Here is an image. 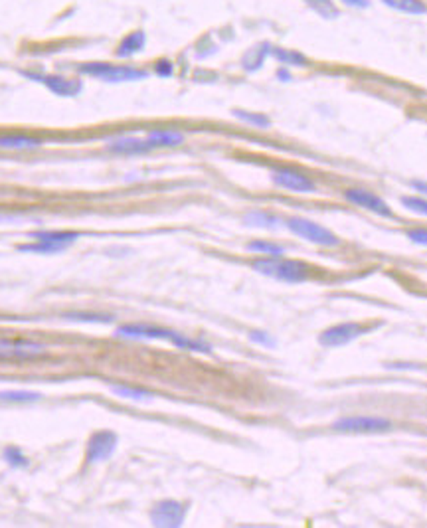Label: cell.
Here are the masks:
<instances>
[{
  "label": "cell",
  "mask_w": 427,
  "mask_h": 528,
  "mask_svg": "<svg viewBox=\"0 0 427 528\" xmlns=\"http://www.w3.org/2000/svg\"><path fill=\"white\" fill-rule=\"evenodd\" d=\"M253 269L261 275H267L271 279H277L283 283H301L309 279V267L301 262L281 259V257H267L253 262Z\"/></svg>",
  "instance_id": "cell-1"
},
{
  "label": "cell",
  "mask_w": 427,
  "mask_h": 528,
  "mask_svg": "<svg viewBox=\"0 0 427 528\" xmlns=\"http://www.w3.org/2000/svg\"><path fill=\"white\" fill-rule=\"evenodd\" d=\"M79 74L91 75L95 79L109 82V84H121V82H141L148 77V72L139 70L133 65H113L105 62H85L79 65Z\"/></svg>",
  "instance_id": "cell-2"
},
{
  "label": "cell",
  "mask_w": 427,
  "mask_h": 528,
  "mask_svg": "<svg viewBox=\"0 0 427 528\" xmlns=\"http://www.w3.org/2000/svg\"><path fill=\"white\" fill-rule=\"evenodd\" d=\"M285 226L291 230L295 236H299L307 242L317 243V245H324V247H336L340 245V240L338 236L333 233L331 230H326L321 224H314L307 218H289Z\"/></svg>",
  "instance_id": "cell-3"
},
{
  "label": "cell",
  "mask_w": 427,
  "mask_h": 528,
  "mask_svg": "<svg viewBox=\"0 0 427 528\" xmlns=\"http://www.w3.org/2000/svg\"><path fill=\"white\" fill-rule=\"evenodd\" d=\"M333 430L346 433H378L392 430V422L378 416H346L333 423Z\"/></svg>",
  "instance_id": "cell-4"
},
{
  "label": "cell",
  "mask_w": 427,
  "mask_h": 528,
  "mask_svg": "<svg viewBox=\"0 0 427 528\" xmlns=\"http://www.w3.org/2000/svg\"><path fill=\"white\" fill-rule=\"evenodd\" d=\"M186 518V507L178 501H160L151 510V522L158 528H178L182 527Z\"/></svg>",
  "instance_id": "cell-5"
},
{
  "label": "cell",
  "mask_w": 427,
  "mask_h": 528,
  "mask_svg": "<svg viewBox=\"0 0 427 528\" xmlns=\"http://www.w3.org/2000/svg\"><path fill=\"white\" fill-rule=\"evenodd\" d=\"M366 333V328L358 323H340L334 327L326 328L323 335L319 337V342L326 349H338L344 345L355 342L356 338H360Z\"/></svg>",
  "instance_id": "cell-6"
},
{
  "label": "cell",
  "mask_w": 427,
  "mask_h": 528,
  "mask_svg": "<svg viewBox=\"0 0 427 528\" xmlns=\"http://www.w3.org/2000/svg\"><path fill=\"white\" fill-rule=\"evenodd\" d=\"M117 444H119V439L113 432H109V430L95 432L87 444V463H101L105 459H109L115 453Z\"/></svg>",
  "instance_id": "cell-7"
},
{
  "label": "cell",
  "mask_w": 427,
  "mask_h": 528,
  "mask_svg": "<svg viewBox=\"0 0 427 528\" xmlns=\"http://www.w3.org/2000/svg\"><path fill=\"white\" fill-rule=\"evenodd\" d=\"M32 82L44 84L52 94L60 97H75L82 94L84 85L79 79H68L63 75H50V74H24Z\"/></svg>",
  "instance_id": "cell-8"
},
{
  "label": "cell",
  "mask_w": 427,
  "mask_h": 528,
  "mask_svg": "<svg viewBox=\"0 0 427 528\" xmlns=\"http://www.w3.org/2000/svg\"><path fill=\"white\" fill-rule=\"evenodd\" d=\"M174 330L155 327V325H143V323H131L123 325L115 330V337L133 338V340H170Z\"/></svg>",
  "instance_id": "cell-9"
},
{
  "label": "cell",
  "mask_w": 427,
  "mask_h": 528,
  "mask_svg": "<svg viewBox=\"0 0 427 528\" xmlns=\"http://www.w3.org/2000/svg\"><path fill=\"white\" fill-rule=\"evenodd\" d=\"M271 180H273L277 186L285 188V191L301 192V194H311V192L317 191V186H314L313 180L309 179L307 174L297 172V170H289V169L273 170V172H271Z\"/></svg>",
  "instance_id": "cell-10"
},
{
  "label": "cell",
  "mask_w": 427,
  "mask_h": 528,
  "mask_svg": "<svg viewBox=\"0 0 427 528\" xmlns=\"http://www.w3.org/2000/svg\"><path fill=\"white\" fill-rule=\"evenodd\" d=\"M344 198L348 202H352L358 208H364V210L372 212V214H378V216H382V218H390V216H392L390 206H388L385 200H382L380 196H376L374 192L364 191V188H350V191L344 192Z\"/></svg>",
  "instance_id": "cell-11"
},
{
  "label": "cell",
  "mask_w": 427,
  "mask_h": 528,
  "mask_svg": "<svg viewBox=\"0 0 427 528\" xmlns=\"http://www.w3.org/2000/svg\"><path fill=\"white\" fill-rule=\"evenodd\" d=\"M46 352V347L32 340L0 338V359H36Z\"/></svg>",
  "instance_id": "cell-12"
},
{
  "label": "cell",
  "mask_w": 427,
  "mask_h": 528,
  "mask_svg": "<svg viewBox=\"0 0 427 528\" xmlns=\"http://www.w3.org/2000/svg\"><path fill=\"white\" fill-rule=\"evenodd\" d=\"M153 148L155 147L146 139L136 137H119L107 143V150L115 155H145Z\"/></svg>",
  "instance_id": "cell-13"
},
{
  "label": "cell",
  "mask_w": 427,
  "mask_h": 528,
  "mask_svg": "<svg viewBox=\"0 0 427 528\" xmlns=\"http://www.w3.org/2000/svg\"><path fill=\"white\" fill-rule=\"evenodd\" d=\"M28 238L36 240V242L48 243V245L56 247L58 252H62V250H65L68 245H72V243L75 242L77 238H79V233H75V232H50V230H42V232H32Z\"/></svg>",
  "instance_id": "cell-14"
},
{
  "label": "cell",
  "mask_w": 427,
  "mask_h": 528,
  "mask_svg": "<svg viewBox=\"0 0 427 528\" xmlns=\"http://www.w3.org/2000/svg\"><path fill=\"white\" fill-rule=\"evenodd\" d=\"M146 46V34L143 30H135V32H131L129 36H125L119 46H117V56L119 58H133L135 53L143 52Z\"/></svg>",
  "instance_id": "cell-15"
},
{
  "label": "cell",
  "mask_w": 427,
  "mask_h": 528,
  "mask_svg": "<svg viewBox=\"0 0 427 528\" xmlns=\"http://www.w3.org/2000/svg\"><path fill=\"white\" fill-rule=\"evenodd\" d=\"M146 141L153 145V147H178L184 143V135L180 131H174V129H157V131H151L146 135Z\"/></svg>",
  "instance_id": "cell-16"
},
{
  "label": "cell",
  "mask_w": 427,
  "mask_h": 528,
  "mask_svg": "<svg viewBox=\"0 0 427 528\" xmlns=\"http://www.w3.org/2000/svg\"><path fill=\"white\" fill-rule=\"evenodd\" d=\"M273 52V48H271L269 44H260V46H253L250 48V52L243 56V60H241V65H243V70L246 72H257L263 62H265V58Z\"/></svg>",
  "instance_id": "cell-17"
},
{
  "label": "cell",
  "mask_w": 427,
  "mask_h": 528,
  "mask_svg": "<svg viewBox=\"0 0 427 528\" xmlns=\"http://www.w3.org/2000/svg\"><path fill=\"white\" fill-rule=\"evenodd\" d=\"M42 147V141L24 135H8L0 137V148H12V150H32V148Z\"/></svg>",
  "instance_id": "cell-18"
},
{
  "label": "cell",
  "mask_w": 427,
  "mask_h": 528,
  "mask_svg": "<svg viewBox=\"0 0 427 528\" xmlns=\"http://www.w3.org/2000/svg\"><path fill=\"white\" fill-rule=\"evenodd\" d=\"M243 222L248 224V226H255V228H265V230H277V228L281 226V220H279V218H275V216H271L267 212L260 210L246 214Z\"/></svg>",
  "instance_id": "cell-19"
},
{
  "label": "cell",
  "mask_w": 427,
  "mask_h": 528,
  "mask_svg": "<svg viewBox=\"0 0 427 528\" xmlns=\"http://www.w3.org/2000/svg\"><path fill=\"white\" fill-rule=\"evenodd\" d=\"M170 342H172L177 349H182V350L204 352V354H210V352H212V347H210L208 342L198 340V338H188V337H184V335H180V333H174L172 338H170Z\"/></svg>",
  "instance_id": "cell-20"
},
{
  "label": "cell",
  "mask_w": 427,
  "mask_h": 528,
  "mask_svg": "<svg viewBox=\"0 0 427 528\" xmlns=\"http://www.w3.org/2000/svg\"><path fill=\"white\" fill-rule=\"evenodd\" d=\"M273 56L275 60L283 65H295V67H301V65H309V58L302 56L301 52H295V50H287V48H273Z\"/></svg>",
  "instance_id": "cell-21"
},
{
  "label": "cell",
  "mask_w": 427,
  "mask_h": 528,
  "mask_svg": "<svg viewBox=\"0 0 427 528\" xmlns=\"http://www.w3.org/2000/svg\"><path fill=\"white\" fill-rule=\"evenodd\" d=\"M385 6L394 8L397 12H406V14H414V16H419V14H426L427 6L421 2V0H382Z\"/></svg>",
  "instance_id": "cell-22"
},
{
  "label": "cell",
  "mask_w": 427,
  "mask_h": 528,
  "mask_svg": "<svg viewBox=\"0 0 427 528\" xmlns=\"http://www.w3.org/2000/svg\"><path fill=\"white\" fill-rule=\"evenodd\" d=\"M111 392L119 398H127V400H136L145 401L153 400V394L143 388H133V386H111Z\"/></svg>",
  "instance_id": "cell-23"
},
{
  "label": "cell",
  "mask_w": 427,
  "mask_h": 528,
  "mask_svg": "<svg viewBox=\"0 0 427 528\" xmlns=\"http://www.w3.org/2000/svg\"><path fill=\"white\" fill-rule=\"evenodd\" d=\"M234 117L240 119L243 123H248L251 127L255 129H269L271 121L267 115H261V113H251V111H243V109H236L234 111Z\"/></svg>",
  "instance_id": "cell-24"
},
{
  "label": "cell",
  "mask_w": 427,
  "mask_h": 528,
  "mask_svg": "<svg viewBox=\"0 0 427 528\" xmlns=\"http://www.w3.org/2000/svg\"><path fill=\"white\" fill-rule=\"evenodd\" d=\"M248 250L250 252H255V254H265L267 257H283L285 250L281 245L271 242H263V240H257V242L248 243Z\"/></svg>",
  "instance_id": "cell-25"
},
{
  "label": "cell",
  "mask_w": 427,
  "mask_h": 528,
  "mask_svg": "<svg viewBox=\"0 0 427 528\" xmlns=\"http://www.w3.org/2000/svg\"><path fill=\"white\" fill-rule=\"evenodd\" d=\"M305 2H307L319 16H323V18H336V16H338V8L334 6L333 0H305Z\"/></svg>",
  "instance_id": "cell-26"
},
{
  "label": "cell",
  "mask_w": 427,
  "mask_h": 528,
  "mask_svg": "<svg viewBox=\"0 0 427 528\" xmlns=\"http://www.w3.org/2000/svg\"><path fill=\"white\" fill-rule=\"evenodd\" d=\"M2 457H4V461L11 465V467H14V469L28 467V457L22 453V449L20 447H16V445L6 447V449H4V453H2Z\"/></svg>",
  "instance_id": "cell-27"
},
{
  "label": "cell",
  "mask_w": 427,
  "mask_h": 528,
  "mask_svg": "<svg viewBox=\"0 0 427 528\" xmlns=\"http://www.w3.org/2000/svg\"><path fill=\"white\" fill-rule=\"evenodd\" d=\"M42 398V394L28 390H8L0 392V400L2 401H36Z\"/></svg>",
  "instance_id": "cell-28"
},
{
  "label": "cell",
  "mask_w": 427,
  "mask_h": 528,
  "mask_svg": "<svg viewBox=\"0 0 427 528\" xmlns=\"http://www.w3.org/2000/svg\"><path fill=\"white\" fill-rule=\"evenodd\" d=\"M63 318L68 321H75V323H113V317H103V315H89V313H68L63 315Z\"/></svg>",
  "instance_id": "cell-29"
},
{
  "label": "cell",
  "mask_w": 427,
  "mask_h": 528,
  "mask_svg": "<svg viewBox=\"0 0 427 528\" xmlns=\"http://www.w3.org/2000/svg\"><path fill=\"white\" fill-rule=\"evenodd\" d=\"M402 206H406L407 210L427 216V198H417V196H404L402 198Z\"/></svg>",
  "instance_id": "cell-30"
},
{
  "label": "cell",
  "mask_w": 427,
  "mask_h": 528,
  "mask_svg": "<svg viewBox=\"0 0 427 528\" xmlns=\"http://www.w3.org/2000/svg\"><path fill=\"white\" fill-rule=\"evenodd\" d=\"M250 340L255 342V345H261V347H267V349H273L277 345L275 338L271 337L269 333H265V330H253V333H250Z\"/></svg>",
  "instance_id": "cell-31"
},
{
  "label": "cell",
  "mask_w": 427,
  "mask_h": 528,
  "mask_svg": "<svg viewBox=\"0 0 427 528\" xmlns=\"http://www.w3.org/2000/svg\"><path fill=\"white\" fill-rule=\"evenodd\" d=\"M172 72H174V65H172L170 60H158L157 65H155V74L158 77H170Z\"/></svg>",
  "instance_id": "cell-32"
},
{
  "label": "cell",
  "mask_w": 427,
  "mask_h": 528,
  "mask_svg": "<svg viewBox=\"0 0 427 528\" xmlns=\"http://www.w3.org/2000/svg\"><path fill=\"white\" fill-rule=\"evenodd\" d=\"M407 238L414 243L427 245V230H409V232H407Z\"/></svg>",
  "instance_id": "cell-33"
},
{
  "label": "cell",
  "mask_w": 427,
  "mask_h": 528,
  "mask_svg": "<svg viewBox=\"0 0 427 528\" xmlns=\"http://www.w3.org/2000/svg\"><path fill=\"white\" fill-rule=\"evenodd\" d=\"M346 6H350V8H368L370 6V2L368 0H343Z\"/></svg>",
  "instance_id": "cell-34"
},
{
  "label": "cell",
  "mask_w": 427,
  "mask_h": 528,
  "mask_svg": "<svg viewBox=\"0 0 427 528\" xmlns=\"http://www.w3.org/2000/svg\"><path fill=\"white\" fill-rule=\"evenodd\" d=\"M412 188L417 192H421L423 196H427V182H423V180H414V182H412Z\"/></svg>",
  "instance_id": "cell-35"
},
{
  "label": "cell",
  "mask_w": 427,
  "mask_h": 528,
  "mask_svg": "<svg viewBox=\"0 0 427 528\" xmlns=\"http://www.w3.org/2000/svg\"><path fill=\"white\" fill-rule=\"evenodd\" d=\"M277 75H279V77H283V82H289V77H291V75H289V72H285V70H279V74H277Z\"/></svg>",
  "instance_id": "cell-36"
}]
</instances>
